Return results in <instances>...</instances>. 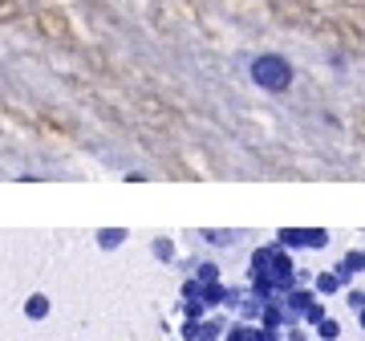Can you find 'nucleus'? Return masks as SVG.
Here are the masks:
<instances>
[{"label":"nucleus","mask_w":365,"mask_h":341,"mask_svg":"<svg viewBox=\"0 0 365 341\" xmlns=\"http://www.w3.org/2000/svg\"><path fill=\"white\" fill-rule=\"evenodd\" d=\"M256 78H260L268 90H280V86H288V66L280 57H264V61H256Z\"/></svg>","instance_id":"1"}]
</instances>
